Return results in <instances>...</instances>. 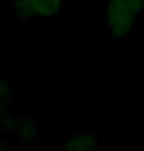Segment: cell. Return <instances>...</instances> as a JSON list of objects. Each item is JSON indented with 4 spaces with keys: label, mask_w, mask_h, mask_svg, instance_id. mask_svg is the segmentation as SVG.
Listing matches in <instances>:
<instances>
[{
    "label": "cell",
    "mask_w": 144,
    "mask_h": 151,
    "mask_svg": "<svg viewBox=\"0 0 144 151\" xmlns=\"http://www.w3.org/2000/svg\"><path fill=\"white\" fill-rule=\"evenodd\" d=\"M63 7V0H33L34 18H52Z\"/></svg>",
    "instance_id": "cell-4"
},
{
    "label": "cell",
    "mask_w": 144,
    "mask_h": 151,
    "mask_svg": "<svg viewBox=\"0 0 144 151\" xmlns=\"http://www.w3.org/2000/svg\"><path fill=\"white\" fill-rule=\"evenodd\" d=\"M137 13L128 0H108L106 26L115 39L128 37L135 27Z\"/></svg>",
    "instance_id": "cell-1"
},
{
    "label": "cell",
    "mask_w": 144,
    "mask_h": 151,
    "mask_svg": "<svg viewBox=\"0 0 144 151\" xmlns=\"http://www.w3.org/2000/svg\"><path fill=\"white\" fill-rule=\"evenodd\" d=\"M136 13H140L144 9V0H128Z\"/></svg>",
    "instance_id": "cell-8"
},
{
    "label": "cell",
    "mask_w": 144,
    "mask_h": 151,
    "mask_svg": "<svg viewBox=\"0 0 144 151\" xmlns=\"http://www.w3.org/2000/svg\"><path fill=\"white\" fill-rule=\"evenodd\" d=\"M16 119L17 116L9 112L8 106H0V129L13 134Z\"/></svg>",
    "instance_id": "cell-6"
},
{
    "label": "cell",
    "mask_w": 144,
    "mask_h": 151,
    "mask_svg": "<svg viewBox=\"0 0 144 151\" xmlns=\"http://www.w3.org/2000/svg\"><path fill=\"white\" fill-rule=\"evenodd\" d=\"M0 151H7V145L0 139Z\"/></svg>",
    "instance_id": "cell-9"
},
{
    "label": "cell",
    "mask_w": 144,
    "mask_h": 151,
    "mask_svg": "<svg viewBox=\"0 0 144 151\" xmlns=\"http://www.w3.org/2000/svg\"><path fill=\"white\" fill-rule=\"evenodd\" d=\"M16 17L21 20L33 19V0H13Z\"/></svg>",
    "instance_id": "cell-5"
},
{
    "label": "cell",
    "mask_w": 144,
    "mask_h": 151,
    "mask_svg": "<svg viewBox=\"0 0 144 151\" xmlns=\"http://www.w3.org/2000/svg\"><path fill=\"white\" fill-rule=\"evenodd\" d=\"M39 125L30 116H17L13 134L22 141L31 142L39 134Z\"/></svg>",
    "instance_id": "cell-3"
},
{
    "label": "cell",
    "mask_w": 144,
    "mask_h": 151,
    "mask_svg": "<svg viewBox=\"0 0 144 151\" xmlns=\"http://www.w3.org/2000/svg\"><path fill=\"white\" fill-rule=\"evenodd\" d=\"M98 146V137L92 133H75L67 139L62 151H94Z\"/></svg>",
    "instance_id": "cell-2"
},
{
    "label": "cell",
    "mask_w": 144,
    "mask_h": 151,
    "mask_svg": "<svg viewBox=\"0 0 144 151\" xmlns=\"http://www.w3.org/2000/svg\"><path fill=\"white\" fill-rule=\"evenodd\" d=\"M14 99V90L5 79L0 76V106H8Z\"/></svg>",
    "instance_id": "cell-7"
}]
</instances>
